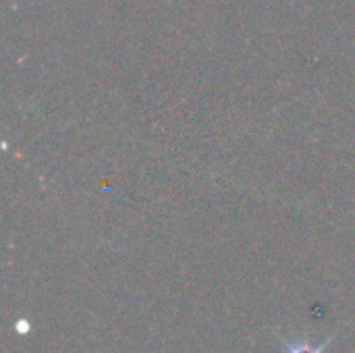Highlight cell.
I'll list each match as a JSON object with an SVG mask.
<instances>
[{
	"label": "cell",
	"mask_w": 355,
	"mask_h": 353,
	"mask_svg": "<svg viewBox=\"0 0 355 353\" xmlns=\"http://www.w3.org/2000/svg\"><path fill=\"white\" fill-rule=\"evenodd\" d=\"M19 333H27L29 329H27V322H19V329H17Z\"/></svg>",
	"instance_id": "2"
},
{
	"label": "cell",
	"mask_w": 355,
	"mask_h": 353,
	"mask_svg": "<svg viewBox=\"0 0 355 353\" xmlns=\"http://www.w3.org/2000/svg\"><path fill=\"white\" fill-rule=\"evenodd\" d=\"M331 341L333 337H329L324 343H314L312 339H283V347L287 353H327Z\"/></svg>",
	"instance_id": "1"
}]
</instances>
